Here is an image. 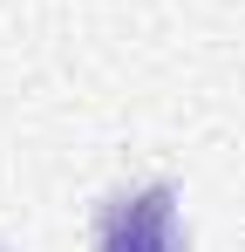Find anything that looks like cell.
I'll list each match as a JSON object with an SVG mask.
<instances>
[{
    "label": "cell",
    "instance_id": "1",
    "mask_svg": "<svg viewBox=\"0 0 245 252\" xmlns=\"http://www.w3.org/2000/svg\"><path fill=\"white\" fill-rule=\"evenodd\" d=\"M95 252H191V232H184V198L170 177H143V184H116L102 205H95V225H89Z\"/></svg>",
    "mask_w": 245,
    "mask_h": 252
}]
</instances>
